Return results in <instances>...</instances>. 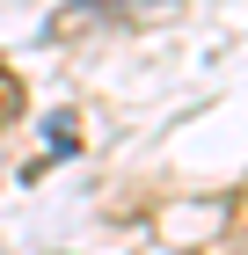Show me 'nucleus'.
I'll return each mask as SVG.
<instances>
[{"label": "nucleus", "instance_id": "1", "mask_svg": "<svg viewBox=\"0 0 248 255\" xmlns=\"http://www.w3.org/2000/svg\"><path fill=\"white\" fill-rule=\"evenodd\" d=\"M7 117H22V80L0 66V124H7Z\"/></svg>", "mask_w": 248, "mask_h": 255}]
</instances>
